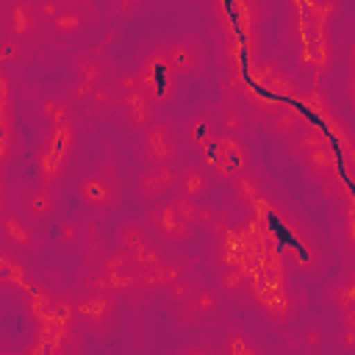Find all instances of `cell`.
<instances>
[{"label": "cell", "mask_w": 355, "mask_h": 355, "mask_svg": "<svg viewBox=\"0 0 355 355\" xmlns=\"http://www.w3.org/2000/svg\"><path fill=\"white\" fill-rule=\"evenodd\" d=\"M75 194H78V202L89 214L94 216L114 214L122 205V180H119L116 166L108 161L89 164L75 183Z\"/></svg>", "instance_id": "6da1fadb"}, {"label": "cell", "mask_w": 355, "mask_h": 355, "mask_svg": "<svg viewBox=\"0 0 355 355\" xmlns=\"http://www.w3.org/2000/svg\"><path fill=\"white\" fill-rule=\"evenodd\" d=\"M75 147H78L75 119L47 128L42 136V144L36 150V183L47 186V189H58V183L72 161Z\"/></svg>", "instance_id": "7a4b0ae2"}, {"label": "cell", "mask_w": 355, "mask_h": 355, "mask_svg": "<svg viewBox=\"0 0 355 355\" xmlns=\"http://www.w3.org/2000/svg\"><path fill=\"white\" fill-rule=\"evenodd\" d=\"M136 78H139V86L141 92L153 100V105H166L175 100L178 94V78L166 61V53H164V44L155 42L144 50V55L139 58L136 64Z\"/></svg>", "instance_id": "3957f363"}, {"label": "cell", "mask_w": 355, "mask_h": 355, "mask_svg": "<svg viewBox=\"0 0 355 355\" xmlns=\"http://www.w3.org/2000/svg\"><path fill=\"white\" fill-rule=\"evenodd\" d=\"M202 169L214 178H222V180H233L236 175L241 172H250V150L233 139V136H222L216 133L202 150Z\"/></svg>", "instance_id": "277c9868"}, {"label": "cell", "mask_w": 355, "mask_h": 355, "mask_svg": "<svg viewBox=\"0 0 355 355\" xmlns=\"http://www.w3.org/2000/svg\"><path fill=\"white\" fill-rule=\"evenodd\" d=\"M100 22V11L89 0H67L64 11L44 28V36L50 42H80L86 33H92Z\"/></svg>", "instance_id": "5b68a950"}, {"label": "cell", "mask_w": 355, "mask_h": 355, "mask_svg": "<svg viewBox=\"0 0 355 355\" xmlns=\"http://www.w3.org/2000/svg\"><path fill=\"white\" fill-rule=\"evenodd\" d=\"M166 61L175 72V78H186V75H205L208 67V50L205 42L197 33H178L169 42H161Z\"/></svg>", "instance_id": "8992f818"}, {"label": "cell", "mask_w": 355, "mask_h": 355, "mask_svg": "<svg viewBox=\"0 0 355 355\" xmlns=\"http://www.w3.org/2000/svg\"><path fill=\"white\" fill-rule=\"evenodd\" d=\"M261 58L258 33H222L219 39V64L227 75H247L252 61Z\"/></svg>", "instance_id": "52a82bcc"}, {"label": "cell", "mask_w": 355, "mask_h": 355, "mask_svg": "<svg viewBox=\"0 0 355 355\" xmlns=\"http://www.w3.org/2000/svg\"><path fill=\"white\" fill-rule=\"evenodd\" d=\"M114 308H116V300L105 294L83 291L75 297V319L83 330L94 336H105L114 327Z\"/></svg>", "instance_id": "ba28073f"}, {"label": "cell", "mask_w": 355, "mask_h": 355, "mask_svg": "<svg viewBox=\"0 0 355 355\" xmlns=\"http://www.w3.org/2000/svg\"><path fill=\"white\" fill-rule=\"evenodd\" d=\"M211 14L222 25V33H258L263 8L258 3H250V0H239V3L216 0L211 6Z\"/></svg>", "instance_id": "9c48e42d"}, {"label": "cell", "mask_w": 355, "mask_h": 355, "mask_svg": "<svg viewBox=\"0 0 355 355\" xmlns=\"http://www.w3.org/2000/svg\"><path fill=\"white\" fill-rule=\"evenodd\" d=\"M144 222H147V227H150L161 241H169V244H183V241H189L191 233H194V227L169 205V200L155 202L153 208H147Z\"/></svg>", "instance_id": "30bf717a"}, {"label": "cell", "mask_w": 355, "mask_h": 355, "mask_svg": "<svg viewBox=\"0 0 355 355\" xmlns=\"http://www.w3.org/2000/svg\"><path fill=\"white\" fill-rule=\"evenodd\" d=\"M3 11V33L28 44L33 39H39L42 33V25L36 19V11H33V3L31 0H11V3H3L0 6Z\"/></svg>", "instance_id": "8fae6325"}, {"label": "cell", "mask_w": 355, "mask_h": 355, "mask_svg": "<svg viewBox=\"0 0 355 355\" xmlns=\"http://www.w3.org/2000/svg\"><path fill=\"white\" fill-rule=\"evenodd\" d=\"M178 189V164L172 166H144V172L136 178V197L141 202H155Z\"/></svg>", "instance_id": "7c38bea8"}, {"label": "cell", "mask_w": 355, "mask_h": 355, "mask_svg": "<svg viewBox=\"0 0 355 355\" xmlns=\"http://www.w3.org/2000/svg\"><path fill=\"white\" fill-rule=\"evenodd\" d=\"M0 241H3V247L14 250V252L36 250L33 222H28L22 214H14V211L0 214Z\"/></svg>", "instance_id": "4fadbf2b"}, {"label": "cell", "mask_w": 355, "mask_h": 355, "mask_svg": "<svg viewBox=\"0 0 355 355\" xmlns=\"http://www.w3.org/2000/svg\"><path fill=\"white\" fill-rule=\"evenodd\" d=\"M114 64L97 50V47H86L80 53L72 55L69 61V69H72V78L75 80H83V83H92V86H100V83H108V69Z\"/></svg>", "instance_id": "5bb4252c"}, {"label": "cell", "mask_w": 355, "mask_h": 355, "mask_svg": "<svg viewBox=\"0 0 355 355\" xmlns=\"http://www.w3.org/2000/svg\"><path fill=\"white\" fill-rule=\"evenodd\" d=\"M116 111L119 116L133 128V130H144L147 125L155 122V105L153 100L141 92V89H133L128 94H116Z\"/></svg>", "instance_id": "9a60e30c"}, {"label": "cell", "mask_w": 355, "mask_h": 355, "mask_svg": "<svg viewBox=\"0 0 355 355\" xmlns=\"http://www.w3.org/2000/svg\"><path fill=\"white\" fill-rule=\"evenodd\" d=\"M255 294H258V300H261L263 313H266L272 322L283 324V322H291V319H294L297 305H294V300H291V288H286L283 283L272 286V283L263 280L261 288H255Z\"/></svg>", "instance_id": "2e32d148"}, {"label": "cell", "mask_w": 355, "mask_h": 355, "mask_svg": "<svg viewBox=\"0 0 355 355\" xmlns=\"http://www.w3.org/2000/svg\"><path fill=\"white\" fill-rule=\"evenodd\" d=\"M300 164H302V175H305V180H311V183L319 186L324 178H330L333 172H338V150H336L333 141H327V144L316 147L313 153H308Z\"/></svg>", "instance_id": "e0dca14e"}, {"label": "cell", "mask_w": 355, "mask_h": 355, "mask_svg": "<svg viewBox=\"0 0 355 355\" xmlns=\"http://www.w3.org/2000/svg\"><path fill=\"white\" fill-rule=\"evenodd\" d=\"M305 122H308V119L300 114V108H294V105H280L277 111H272V114L266 116V130H269V136H272L275 141L291 144L294 136L302 130Z\"/></svg>", "instance_id": "ac0fdd59"}, {"label": "cell", "mask_w": 355, "mask_h": 355, "mask_svg": "<svg viewBox=\"0 0 355 355\" xmlns=\"http://www.w3.org/2000/svg\"><path fill=\"white\" fill-rule=\"evenodd\" d=\"M55 202H58L55 189H47V186H39V183L22 189V208H25V219L28 222L50 219L53 211H55Z\"/></svg>", "instance_id": "d6986e66"}, {"label": "cell", "mask_w": 355, "mask_h": 355, "mask_svg": "<svg viewBox=\"0 0 355 355\" xmlns=\"http://www.w3.org/2000/svg\"><path fill=\"white\" fill-rule=\"evenodd\" d=\"M178 194L191 197V200H205L211 191V175L202 169V164H180L178 166Z\"/></svg>", "instance_id": "ffe728a7"}, {"label": "cell", "mask_w": 355, "mask_h": 355, "mask_svg": "<svg viewBox=\"0 0 355 355\" xmlns=\"http://www.w3.org/2000/svg\"><path fill=\"white\" fill-rule=\"evenodd\" d=\"M219 311V294L214 291V288H205V286H200V288H194V294L183 302V313H180V322H202V319H208V316H214Z\"/></svg>", "instance_id": "44dd1931"}, {"label": "cell", "mask_w": 355, "mask_h": 355, "mask_svg": "<svg viewBox=\"0 0 355 355\" xmlns=\"http://www.w3.org/2000/svg\"><path fill=\"white\" fill-rule=\"evenodd\" d=\"M53 302H55V294L47 288V286H39V283H31L25 288V311L31 316V322L36 327H44L47 319H50V311H53Z\"/></svg>", "instance_id": "7402d4cb"}, {"label": "cell", "mask_w": 355, "mask_h": 355, "mask_svg": "<svg viewBox=\"0 0 355 355\" xmlns=\"http://www.w3.org/2000/svg\"><path fill=\"white\" fill-rule=\"evenodd\" d=\"M214 136H216V125H214V116L205 114V111H197V114H191V116L183 122V139H186L194 150H202Z\"/></svg>", "instance_id": "603a6c76"}, {"label": "cell", "mask_w": 355, "mask_h": 355, "mask_svg": "<svg viewBox=\"0 0 355 355\" xmlns=\"http://www.w3.org/2000/svg\"><path fill=\"white\" fill-rule=\"evenodd\" d=\"M183 266L178 261H164L161 266L155 269H147V272H139V288L141 291H164L169 283H175L178 277H183Z\"/></svg>", "instance_id": "cb8c5ba5"}, {"label": "cell", "mask_w": 355, "mask_h": 355, "mask_svg": "<svg viewBox=\"0 0 355 355\" xmlns=\"http://www.w3.org/2000/svg\"><path fill=\"white\" fill-rule=\"evenodd\" d=\"M0 286H14V288H28L31 280H28V269L25 263L17 258L14 250L3 247L0 244Z\"/></svg>", "instance_id": "d4e9b609"}, {"label": "cell", "mask_w": 355, "mask_h": 355, "mask_svg": "<svg viewBox=\"0 0 355 355\" xmlns=\"http://www.w3.org/2000/svg\"><path fill=\"white\" fill-rule=\"evenodd\" d=\"M36 114L47 122V128L64 125V122H72V119H75V108H72L61 94H44V97L36 103Z\"/></svg>", "instance_id": "484cf974"}, {"label": "cell", "mask_w": 355, "mask_h": 355, "mask_svg": "<svg viewBox=\"0 0 355 355\" xmlns=\"http://www.w3.org/2000/svg\"><path fill=\"white\" fill-rule=\"evenodd\" d=\"M330 139H327V133L319 128V125H313V122H305L302 125V130L294 136V141L288 144V150H291V155L297 158V161H302L308 153H313L316 147H322V144H327Z\"/></svg>", "instance_id": "4316f807"}, {"label": "cell", "mask_w": 355, "mask_h": 355, "mask_svg": "<svg viewBox=\"0 0 355 355\" xmlns=\"http://www.w3.org/2000/svg\"><path fill=\"white\" fill-rule=\"evenodd\" d=\"M275 103H280V105H288V100H297L300 97V92H302V86H300V80L291 75V72H286V69H280L266 86H261Z\"/></svg>", "instance_id": "83f0119b"}, {"label": "cell", "mask_w": 355, "mask_h": 355, "mask_svg": "<svg viewBox=\"0 0 355 355\" xmlns=\"http://www.w3.org/2000/svg\"><path fill=\"white\" fill-rule=\"evenodd\" d=\"M216 119H219V125H222V136L239 139V133H244V128H247V114L236 105V100H222V103H216Z\"/></svg>", "instance_id": "f1b7e54d"}, {"label": "cell", "mask_w": 355, "mask_h": 355, "mask_svg": "<svg viewBox=\"0 0 355 355\" xmlns=\"http://www.w3.org/2000/svg\"><path fill=\"white\" fill-rule=\"evenodd\" d=\"M144 241H147V230H144V225L136 222V219H125V222H119L116 230H114V247L122 250V252H128V255H130L139 244H144Z\"/></svg>", "instance_id": "f546056e"}, {"label": "cell", "mask_w": 355, "mask_h": 355, "mask_svg": "<svg viewBox=\"0 0 355 355\" xmlns=\"http://www.w3.org/2000/svg\"><path fill=\"white\" fill-rule=\"evenodd\" d=\"M166 261V255H164V250L155 244V241H144V244H139L133 252H130V269L133 272H147V269H155V266H161Z\"/></svg>", "instance_id": "4dcf8cb0"}, {"label": "cell", "mask_w": 355, "mask_h": 355, "mask_svg": "<svg viewBox=\"0 0 355 355\" xmlns=\"http://www.w3.org/2000/svg\"><path fill=\"white\" fill-rule=\"evenodd\" d=\"M86 105L92 108V116H97V119H108V116L116 111V89H114L111 83H100V86H94V92H92V97H89Z\"/></svg>", "instance_id": "1f68e13d"}, {"label": "cell", "mask_w": 355, "mask_h": 355, "mask_svg": "<svg viewBox=\"0 0 355 355\" xmlns=\"http://www.w3.org/2000/svg\"><path fill=\"white\" fill-rule=\"evenodd\" d=\"M139 158L144 161V166H172L180 158V144H178V139H172L166 144L139 150Z\"/></svg>", "instance_id": "d6a6232c"}, {"label": "cell", "mask_w": 355, "mask_h": 355, "mask_svg": "<svg viewBox=\"0 0 355 355\" xmlns=\"http://www.w3.org/2000/svg\"><path fill=\"white\" fill-rule=\"evenodd\" d=\"M216 286L222 294L227 297H236L247 288V277H244V269L239 263H225L219 272H216Z\"/></svg>", "instance_id": "836d02e7"}, {"label": "cell", "mask_w": 355, "mask_h": 355, "mask_svg": "<svg viewBox=\"0 0 355 355\" xmlns=\"http://www.w3.org/2000/svg\"><path fill=\"white\" fill-rule=\"evenodd\" d=\"M283 67H280V61L277 58H272V55H261V58H255L252 61V67L247 69V83L250 86H255V89H261V86H266L277 72H280Z\"/></svg>", "instance_id": "e575fe53"}, {"label": "cell", "mask_w": 355, "mask_h": 355, "mask_svg": "<svg viewBox=\"0 0 355 355\" xmlns=\"http://www.w3.org/2000/svg\"><path fill=\"white\" fill-rule=\"evenodd\" d=\"M327 297L333 300V305L338 308L341 316H344V313H355V283H352L349 275L341 277V280H336V283L330 286V294H327Z\"/></svg>", "instance_id": "d590c367"}, {"label": "cell", "mask_w": 355, "mask_h": 355, "mask_svg": "<svg viewBox=\"0 0 355 355\" xmlns=\"http://www.w3.org/2000/svg\"><path fill=\"white\" fill-rule=\"evenodd\" d=\"M230 186H233L236 200L244 202V205H255L258 200H263V197H261V183H258V178H252V172L236 175V178L230 180Z\"/></svg>", "instance_id": "8d00e7d4"}, {"label": "cell", "mask_w": 355, "mask_h": 355, "mask_svg": "<svg viewBox=\"0 0 355 355\" xmlns=\"http://www.w3.org/2000/svg\"><path fill=\"white\" fill-rule=\"evenodd\" d=\"M175 139V128L164 119H155L153 125H147L141 133H139V150H147V147H158V144H166Z\"/></svg>", "instance_id": "74e56055"}, {"label": "cell", "mask_w": 355, "mask_h": 355, "mask_svg": "<svg viewBox=\"0 0 355 355\" xmlns=\"http://www.w3.org/2000/svg\"><path fill=\"white\" fill-rule=\"evenodd\" d=\"M319 189H322L324 200H330V202H336V205H347V202H349V183H347V178H341L338 172H333L330 178H324V180L319 183Z\"/></svg>", "instance_id": "f35d334b"}, {"label": "cell", "mask_w": 355, "mask_h": 355, "mask_svg": "<svg viewBox=\"0 0 355 355\" xmlns=\"http://www.w3.org/2000/svg\"><path fill=\"white\" fill-rule=\"evenodd\" d=\"M22 61H25V44L3 33V36H0V69L17 67V64H22Z\"/></svg>", "instance_id": "ab89813d"}, {"label": "cell", "mask_w": 355, "mask_h": 355, "mask_svg": "<svg viewBox=\"0 0 355 355\" xmlns=\"http://www.w3.org/2000/svg\"><path fill=\"white\" fill-rule=\"evenodd\" d=\"M225 352L227 355H261V347L241 330H230L227 341H225Z\"/></svg>", "instance_id": "60d3db41"}, {"label": "cell", "mask_w": 355, "mask_h": 355, "mask_svg": "<svg viewBox=\"0 0 355 355\" xmlns=\"http://www.w3.org/2000/svg\"><path fill=\"white\" fill-rule=\"evenodd\" d=\"M97 269H103V272H108V275H114V272H128L130 269V255L128 252H122V250H103V255H100V261H97Z\"/></svg>", "instance_id": "b9f144b4"}, {"label": "cell", "mask_w": 355, "mask_h": 355, "mask_svg": "<svg viewBox=\"0 0 355 355\" xmlns=\"http://www.w3.org/2000/svg\"><path fill=\"white\" fill-rule=\"evenodd\" d=\"M64 6H67V0H36V3H33V11H36L39 25L47 28V25L64 11Z\"/></svg>", "instance_id": "7bdbcfd3"}, {"label": "cell", "mask_w": 355, "mask_h": 355, "mask_svg": "<svg viewBox=\"0 0 355 355\" xmlns=\"http://www.w3.org/2000/svg\"><path fill=\"white\" fill-rule=\"evenodd\" d=\"M92 92H94V86L92 83H83V80H72L69 86H64V92H61V97L75 108V105H86L89 103V97H92Z\"/></svg>", "instance_id": "ee69618b"}, {"label": "cell", "mask_w": 355, "mask_h": 355, "mask_svg": "<svg viewBox=\"0 0 355 355\" xmlns=\"http://www.w3.org/2000/svg\"><path fill=\"white\" fill-rule=\"evenodd\" d=\"M194 288H197V283L189 277V275H183V277H178L175 283H169L164 291H166V297L172 300V302H178V305H183L191 294H194Z\"/></svg>", "instance_id": "f6af8a7d"}, {"label": "cell", "mask_w": 355, "mask_h": 355, "mask_svg": "<svg viewBox=\"0 0 355 355\" xmlns=\"http://www.w3.org/2000/svg\"><path fill=\"white\" fill-rule=\"evenodd\" d=\"M197 202H200V200L183 197V194H178V191H175V194H169V205H172V208H175V211H178V214H180V216L189 222V225L194 222V214H197Z\"/></svg>", "instance_id": "bcb514c9"}, {"label": "cell", "mask_w": 355, "mask_h": 355, "mask_svg": "<svg viewBox=\"0 0 355 355\" xmlns=\"http://www.w3.org/2000/svg\"><path fill=\"white\" fill-rule=\"evenodd\" d=\"M216 216H219L216 205H214V202H208V200H200V202H197V214H194L191 227H202V230H208V227H211V222H214Z\"/></svg>", "instance_id": "7dc6e473"}, {"label": "cell", "mask_w": 355, "mask_h": 355, "mask_svg": "<svg viewBox=\"0 0 355 355\" xmlns=\"http://www.w3.org/2000/svg\"><path fill=\"white\" fill-rule=\"evenodd\" d=\"M302 105H308V108H313V114H319V116H330V108H327V100L316 92V89H311V92H300V97H297Z\"/></svg>", "instance_id": "c3c4849f"}, {"label": "cell", "mask_w": 355, "mask_h": 355, "mask_svg": "<svg viewBox=\"0 0 355 355\" xmlns=\"http://www.w3.org/2000/svg\"><path fill=\"white\" fill-rule=\"evenodd\" d=\"M80 239H83L80 222H78V219H64V222H61V244H64V247H78Z\"/></svg>", "instance_id": "681fc988"}, {"label": "cell", "mask_w": 355, "mask_h": 355, "mask_svg": "<svg viewBox=\"0 0 355 355\" xmlns=\"http://www.w3.org/2000/svg\"><path fill=\"white\" fill-rule=\"evenodd\" d=\"M338 341H341V347L347 352L355 349V313H344L341 316V336H338Z\"/></svg>", "instance_id": "f907efd6"}, {"label": "cell", "mask_w": 355, "mask_h": 355, "mask_svg": "<svg viewBox=\"0 0 355 355\" xmlns=\"http://www.w3.org/2000/svg\"><path fill=\"white\" fill-rule=\"evenodd\" d=\"M205 233H208V236H211V239H214L216 244H225V241H227V239L233 236V230H230V222H227V219H225L222 214H219V216H216V219L211 222V227H208Z\"/></svg>", "instance_id": "816d5d0a"}, {"label": "cell", "mask_w": 355, "mask_h": 355, "mask_svg": "<svg viewBox=\"0 0 355 355\" xmlns=\"http://www.w3.org/2000/svg\"><path fill=\"white\" fill-rule=\"evenodd\" d=\"M111 86L116 89V94H128V92H133V89H141V86H139V78H136V72H133V69L119 72V75L111 80Z\"/></svg>", "instance_id": "f5cc1de1"}, {"label": "cell", "mask_w": 355, "mask_h": 355, "mask_svg": "<svg viewBox=\"0 0 355 355\" xmlns=\"http://www.w3.org/2000/svg\"><path fill=\"white\" fill-rule=\"evenodd\" d=\"M324 341V336H322V327H308V330H302V344L305 347H319Z\"/></svg>", "instance_id": "db71d44e"}, {"label": "cell", "mask_w": 355, "mask_h": 355, "mask_svg": "<svg viewBox=\"0 0 355 355\" xmlns=\"http://www.w3.org/2000/svg\"><path fill=\"white\" fill-rule=\"evenodd\" d=\"M175 355H214V349L205 347V344H186V347H180Z\"/></svg>", "instance_id": "11a10c76"}, {"label": "cell", "mask_w": 355, "mask_h": 355, "mask_svg": "<svg viewBox=\"0 0 355 355\" xmlns=\"http://www.w3.org/2000/svg\"><path fill=\"white\" fill-rule=\"evenodd\" d=\"M141 6L139 3H133V6H111V11H122V14H133V11H139Z\"/></svg>", "instance_id": "9f6ffc18"}]
</instances>
